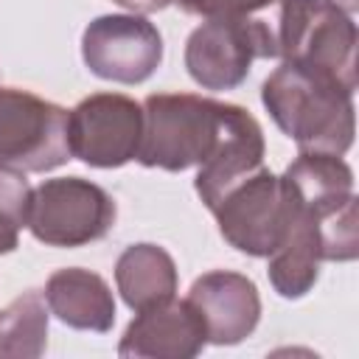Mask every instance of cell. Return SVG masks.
Wrapping results in <instances>:
<instances>
[{"label": "cell", "mask_w": 359, "mask_h": 359, "mask_svg": "<svg viewBox=\"0 0 359 359\" xmlns=\"http://www.w3.org/2000/svg\"><path fill=\"white\" fill-rule=\"evenodd\" d=\"M261 101L278 129L292 137L300 151L342 157L353 146V93L325 76L280 62L261 84Z\"/></svg>", "instance_id": "1"}, {"label": "cell", "mask_w": 359, "mask_h": 359, "mask_svg": "<svg viewBox=\"0 0 359 359\" xmlns=\"http://www.w3.org/2000/svg\"><path fill=\"white\" fill-rule=\"evenodd\" d=\"M140 107L143 137L135 160L163 171L199 168L222 146L238 112V104L194 93H154Z\"/></svg>", "instance_id": "2"}, {"label": "cell", "mask_w": 359, "mask_h": 359, "mask_svg": "<svg viewBox=\"0 0 359 359\" xmlns=\"http://www.w3.org/2000/svg\"><path fill=\"white\" fill-rule=\"evenodd\" d=\"M280 185L314 222L323 261H353L359 255L353 171L342 157L300 151L280 174Z\"/></svg>", "instance_id": "3"}, {"label": "cell", "mask_w": 359, "mask_h": 359, "mask_svg": "<svg viewBox=\"0 0 359 359\" xmlns=\"http://www.w3.org/2000/svg\"><path fill=\"white\" fill-rule=\"evenodd\" d=\"M278 59L356 93V22L331 0H278Z\"/></svg>", "instance_id": "4"}, {"label": "cell", "mask_w": 359, "mask_h": 359, "mask_svg": "<svg viewBox=\"0 0 359 359\" xmlns=\"http://www.w3.org/2000/svg\"><path fill=\"white\" fill-rule=\"evenodd\" d=\"M115 199L84 177H53L31 191L28 230L48 247H84L115 227Z\"/></svg>", "instance_id": "5"}, {"label": "cell", "mask_w": 359, "mask_h": 359, "mask_svg": "<svg viewBox=\"0 0 359 359\" xmlns=\"http://www.w3.org/2000/svg\"><path fill=\"white\" fill-rule=\"evenodd\" d=\"M67 160V109L28 90L0 87V168L42 174Z\"/></svg>", "instance_id": "6"}, {"label": "cell", "mask_w": 359, "mask_h": 359, "mask_svg": "<svg viewBox=\"0 0 359 359\" xmlns=\"http://www.w3.org/2000/svg\"><path fill=\"white\" fill-rule=\"evenodd\" d=\"M255 59H278L272 22L261 17L205 20L185 42V70L205 90H233Z\"/></svg>", "instance_id": "7"}, {"label": "cell", "mask_w": 359, "mask_h": 359, "mask_svg": "<svg viewBox=\"0 0 359 359\" xmlns=\"http://www.w3.org/2000/svg\"><path fill=\"white\" fill-rule=\"evenodd\" d=\"M143 107L123 93H93L67 112L70 157L93 168H121L137 157Z\"/></svg>", "instance_id": "8"}, {"label": "cell", "mask_w": 359, "mask_h": 359, "mask_svg": "<svg viewBox=\"0 0 359 359\" xmlns=\"http://www.w3.org/2000/svg\"><path fill=\"white\" fill-rule=\"evenodd\" d=\"M219 222L222 238L252 258H266L283 238L289 224V202L269 168H258L236 182L210 210Z\"/></svg>", "instance_id": "9"}, {"label": "cell", "mask_w": 359, "mask_h": 359, "mask_svg": "<svg viewBox=\"0 0 359 359\" xmlns=\"http://www.w3.org/2000/svg\"><path fill=\"white\" fill-rule=\"evenodd\" d=\"M81 59L104 81L143 84L163 62V36L143 14H104L84 28Z\"/></svg>", "instance_id": "10"}, {"label": "cell", "mask_w": 359, "mask_h": 359, "mask_svg": "<svg viewBox=\"0 0 359 359\" xmlns=\"http://www.w3.org/2000/svg\"><path fill=\"white\" fill-rule=\"evenodd\" d=\"M185 300L199 314L210 345H238L258 328L261 320L258 286L241 272H205L191 283Z\"/></svg>", "instance_id": "11"}, {"label": "cell", "mask_w": 359, "mask_h": 359, "mask_svg": "<svg viewBox=\"0 0 359 359\" xmlns=\"http://www.w3.org/2000/svg\"><path fill=\"white\" fill-rule=\"evenodd\" d=\"M208 345L205 325L188 300H165L135 311L126 325L118 356L123 359H194Z\"/></svg>", "instance_id": "12"}, {"label": "cell", "mask_w": 359, "mask_h": 359, "mask_svg": "<svg viewBox=\"0 0 359 359\" xmlns=\"http://www.w3.org/2000/svg\"><path fill=\"white\" fill-rule=\"evenodd\" d=\"M264 154H266V143H264L261 123L244 107H238L236 121L227 129L222 146L196 171L194 188H196L199 199L205 202V208L213 210L216 202L236 182H241L244 177H250L252 171H258L264 165Z\"/></svg>", "instance_id": "13"}, {"label": "cell", "mask_w": 359, "mask_h": 359, "mask_svg": "<svg viewBox=\"0 0 359 359\" xmlns=\"http://www.w3.org/2000/svg\"><path fill=\"white\" fill-rule=\"evenodd\" d=\"M45 303L59 323L76 331L107 334L115 323V297L109 283L98 272L81 266L56 269L45 283Z\"/></svg>", "instance_id": "14"}, {"label": "cell", "mask_w": 359, "mask_h": 359, "mask_svg": "<svg viewBox=\"0 0 359 359\" xmlns=\"http://www.w3.org/2000/svg\"><path fill=\"white\" fill-rule=\"evenodd\" d=\"M286 202H289V224H286L280 244L266 255L269 258L266 275H269L272 289L280 297L297 300L314 289V283L320 278L323 255H320V238H317L314 222L289 196H286Z\"/></svg>", "instance_id": "15"}, {"label": "cell", "mask_w": 359, "mask_h": 359, "mask_svg": "<svg viewBox=\"0 0 359 359\" xmlns=\"http://www.w3.org/2000/svg\"><path fill=\"white\" fill-rule=\"evenodd\" d=\"M115 286L132 311H143L177 297V264L160 244H132L115 261Z\"/></svg>", "instance_id": "16"}, {"label": "cell", "mask_w": 359, "mask_h": 359, "mask_svg": "<svg viewBox=\"0 0 359 359\" xmlns=\"http://www.w3.org/2000/svg\"><path fill=\"white\" fill-rule=\"evenodd\" d=\"M48 303L39 292H22L0 309V356L36 359L48 348Z\"/></svg>", "instance_id": "17"}, {"label": "cell", "mask_w": 359, "mask_h": 359, "mask_svg": "<svg viewBox=\"0 0 359 359\" xmlns=\"http://www.w3.org/2000/svg\"><path fill=\"white\" fill-rule=\"evenodd\" d=\"M31 185L25 174L0 168V255H8L20 244V230L28 224Z\"/></svg>", "instance_id": "18"}, {"label": "cell", "mask_w": 359, "mask_h": 359, "mask_svg": "<svg viewBox=\"0 0 359 359\" xmlns=\"http://www.w3.org/2000/svg\"><path fill=\"white\" fill-rule=\"evenodd\" d=\"M182 11L205 17V20H236V17H258L261 11L278 6V0H171Z\"/></svg>", "instance_id": "19"}, {"label": "cell", "mask_w": 359, "mask_h": 359, "mask_svg": "<svg viewBox=\"0 0 359 359\" xmlns=\"http://www.w3.org/2000/svg\"><path fill=\"white\" fill-rule=\"evenodd\" d=\"M112 3H118V6L129 8L132 14H151V11L165 8L171 0H112Z\"/></svg>", "instance_id": "20"}, {"label": "cell", "mask_w": 359, "mask_h": 359, "mask_svg": "<svg viewBox=\"0 0 359 359\" xmlns=\"http://www.w3.org/2000/svg\"><path fill=\"white\" fill-rule=\"evenodd\" d=\"M334 6H339L342 11H348V14H356V8H359V0H331Z\"/></svg>", "instance_id": "21"}]
</instances>
